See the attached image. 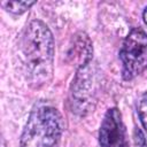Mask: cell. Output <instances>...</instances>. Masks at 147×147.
<instances>
[{
    "label": "cell",
    "instance_id": "cell-4",
    "mask_svg": "<svg viewBox=\"0 0 147 147\" xmlns=\"http://www.w3.org/2000/svg\"><path fill=\"white\" fill-rule=\"evenodd\" d=\"M96 90L98 77L95 67L90 62L88 64L78 68L70 91L72 111L79 115H86L93 108Z\"/></svg>",
    "mask_w": 147,
    "mask_h": 147
},
{
    "label": "cell",
    "instance_id": "cell-7",
    "mask_svg": "<svg viewBox=\"0 0 147 147\" xmlns=\"http://www.w3.org/2000/svg\"><path fill=\"white\" fill-rule=\"evenodd\" d=\"M8 11L13 14H23L34 5L33 1H5L1 3Z\"/></svg>",
    "mask_w": 147,
    "mask_h": 147
},
{
    "label": "cell",
    "instance_id": "cell-5",
    "mask_svg": "<svg viewBox=\"0 0 147 147\" xmlns=\"http://www.w3.org/2000/svg\"><path fill=\"white\" fill-rule=\"evenodd\" d=\"M99 142L101 147H127L125 127L117 108L107 110L100 126Z\"/></svg>",
    "mask_w": 147,
    "mask_h": 147
},
{
    "label": "cell",
    "instance_id": "cell-6",
    "mask_svg": "<svg viewBox=\"0 0 147 147\" xmlns=\"http://www.w3.org/2000/svg\"><path fill=\"white\" fill-rule=\"evenodd\" d=\"M92 42L84 32H79L74 38V45L70 47L69 56L70 59L78 65V68H82L90 62H92Z\"/></svg>",
    "mask_w": 147,
    "mask_h": 147
},
{
    "label": "cell",
    "instance_id": "cell-2",
    "mask_svg": "<svg viewBox=\"0 0 147 147\" xmlns=\"http://www.w3.org/2000/svg\"><path fill=\"white\" fill-rule=\"evenodd\" d=\"M62 130L63 122L57 109L40 102L30 113L21 136L20 147H56Z\"/></svg>",
    "mask_w": 147,
    "mask_h": 147
},
{
    "label": "cell",
    "instance_id": "cell-10",
    "mask_svg": "<svg viewBox=\"0 0 147 147\" xmlns=\"http://www.w3.org/2000/svg\"><path fill=\"white\" fill-rule=\"evenodd\" d=\"M142 17H144V22L147 24V7H146V9L144 10V14H142Z\"/></svg>",
    "mask_w": 147,
    "mask_h": 147
},
{
    "label": "cell",
    "instance_id": "cell-11",
    "mask_svg": "<svg viewBox=\"0 0 147 147\" xmlns=\"http://www.w3.org/2000/svg\"><path fill=\"white\" fill-rule=\"evenodd\" d=\"M2 147H5V145H3V144H2Z\"/></svg>",
    "mask_w": 147,
    "mask_h": 147
},
{
    "label": "cell",
    "instance_id": "cell-3",
    "mask_svg": "<svg viewBox=\"0 0 147 147\" xmlns=\"http://www.w3.org/2000/svg\"><path fill=\"white\" fill-rule=\"evenodd\" d=\"M122 62V76L131 80L147 68V32L136 28L124 39L119 52Z\"/></svg>",
    "mask_w": 147,
    "mask_h": 147
},
{
    "label": "cell",
    "instance_id": "cell-1",
    "mask_svg": "<svg viewBox=\"0 0 147 147\" xmlns=\"http://www.w3.org/2000/svg\"><path fill=\"white\" fill-rule=\"evenodd\" d=\"M18 46L28 84L32 88L47 85L54 69V40L48 26L39 20L31 21L24 29Z\"/></svg>",
    "mask_w": 147,
    "mask_h": 147
},
{
    "label": "cell",
    "instance_id": "cell-9",
    "mask_svg": "<svg viewBox=\"0 0 147 147\" xmlns=\"http://www.w3.org/2000/svg\"><path fill=\"white\" fill-rule=\"evenodd\" d=\"M133 140H134V147H147V141L145 138V134L140 129H136L133 133Z\"/></svg>",
    "mask_w": 147,
    "mask_h": 147
},
{
    "label": "cell",
    "instance_id": "cell-8",
    "mask_svg": "<svg viewBox=\"0 0 147 147\" xmlns=\"http://www.w3.org/2000/svg\"><path fill=\"white\" fill-rule=\"evenodd\" d=\"M138 115L140 118V122L147 132V92L141 95L138 102Z\"/></svg>",
    "mask_w": 147,
    "mask_h": 147
}]
</instances>
